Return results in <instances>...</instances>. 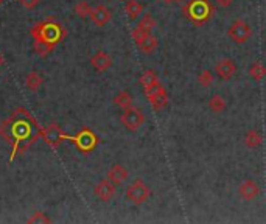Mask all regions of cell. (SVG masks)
Returning a JSON list of instances; mask_svg holds the SVG:
<instances>
[{
  "label": "cell",
  "instance_id": "ac0fdd59",
  "mask_svg": "<svg viewBox=\"0 0 266 224\" xmlns=\"http://www.w3.org/2000/svg\"><path fill=\"white\" fill-rule=\"evenodd\" d=\"M42 84H44V78L40 76V73H37V72H30L25 76V86L31 92H37Z\"/></svg>",
  "mask_w": 266,
  "mask_h": 224
},
{
  "label": "cell",
  "instance_id": "6da1fadb",
  "mask_svg": "<svg viewBox=\"0 0 266 224\" xmlns=\"http://www.w3.org/2000/svg\"><path fill=\"white\" fill-rule=\"evenodd\" d=\"M40 128L36 118L24 108H19L10 114L7 120L0 123V137L11 145L10 162L19 153L28 151L40 139Z\"/></svg>",
  "mask_w": 266,
  "mask_h": 224
},
{
  "label": "cell",
  "instance_id": "4dcf8cb0",
  "mask_svg": "<svg viewBox=\"0 0 266 224\" xmlns=\"http://www.w3.org/2000/svg\"><path fill=\"white\" fill-rule=\"evenodd\" d=\"M2 66H4V55L0 53V67H2Z\"/></svg>",
  "mask_w": 266,
  "mask_h": 224
},
{
  "label": "cell",
  "instance_id": "8992f818",
  "mask_svg": "<svg viewBox=\"0 0 266 224\" xmlns=\"http://www.w3.org/2000/svg\"><path fill=\"white\" fill-rule=\"evenodd\" d=\"M145 120H147L145 114H143V111L137 106H131V108L125 109L123 114H121V117H120L121 125H123L131 132L137 131L143 123H145Z\"/></svg>",
  "mask_w": 266,
  "mask_h": 224
},
{
  "label": "cell",
  "instance_id": "30bf717a",
  "mask_svg": "<svg viewBox=\"0 0 266 224\" xmlns=\"http://www.w3.org/2000/svg\"><path fill=\"white\" fill-rule=\"evenodd\" d=\"M145 94H147L150 103H151V108L154 111H162L168 105V94L162 87V84H157L156 87H153L151 91H148Z\"/></svg>",
  "mask_w": 266,
  "mask_h": 224
},
{
  "label": "cell",
  "instance_id": "4fadbf2b",
  "mask_svg": "<svg viewBox=\"0 0 266 224\" xmlns=\"http://www.w3.org/2000/svg\"><path fill=\"white\" fill-rule=\"evenodd\" d=\"M94 193H95V196L98 199H101L103 202H109L114 198V195H115V186L112 184L111 181L103 179L94 187Z\"/></svg>",
  "mask_w": 266,
  "mask_h": 224
},
{
  "label": "cell",
  "instance_id": "f1b7e54d",
  "mask_svg": "<svg viewBox=\"0 0 266 224\" xmlns=\"http://www.w3.org/2000/svg\"><path fill=\"white\" fill-rule=\"evenodd\" d=\"M19 2V5L20 7H24V8H27V10H33V8H36L42 0H17Z\"/></svg>",
  "mask_w": 266,
  "mask_h": 224
},
{
  "label": "cell",
  "instance_id": "7402d4cb",
  "mask_svg": "<svg viewBox=\"0 0 266 224\" xmlns=\"http://www.w3.org/2000/svg\"><path fill=\"white\" fill-rule=\"evenodd\" d=\"M125 11H126L129 20H136L143 11V5L140 2H137V0H128V2L125 4Z\"/></svg>",
  "mask_w": 266,
  "mask_h": 224
},
{
  "label": "cell",
  "instance_id": "d6986e66",
  "mask_svg": "<svg viewBox=\"0 0 266 224\" xmlns=\"http://www.w3.org/2000/svg\"><path fill=\"white\" fill-rule=\"evenodd\" d=\"M261 142H263V137H261L260 131H257V129H249L246 132V136H244V145L251 150L258 148L261 145Z\"/></svg>",
  "mask_w": 266,
  "mask_h": 224
},
{
  "label": "cell",
  "instance_id": "cb8c5ba5",
  "mask_svg": "<svg viewBox=\"0 0 266 224\" xmlns=\"http://www.w3.org/2000/svg\"><path fill=\"white\" fill-rule=\"evenodd\" d=\"M53 46H50V44H46V42H42V40H34L33 42V50H34V53L37 55V56H40V58H46V56H49L52 52H53Z\"/></svg>",
  "mask_w": 266,
  "mask_h": 224
},
{
  "label": "cell",
  "instance_id": "7c38bea8",
  "mask_svg": "<svg viewBox=\"0 0 266 224\" xmlns=\"http://www.w3.org/2000/svg\"><path fill=\"white\" fill-rule=\"evenodd\" d=\"M91 20L97 25V27H105L111 22V19H112V13L108 7L105 5H98L95 8H92L91 11Z\"/></svg>",
  "mask_w": 266,
  "mask_h": 224
},
{
  "label": "cell",
  "instance_id": "8fae6325",
  "mask_svg": "<svg viewBox=\"0 0 266 224\" xmlns=\"http://www.w3.org/2000/svg\"><path fill=\"white\" fill-rule=\"evenodd\" d=\"M213 70L218 75V78L226 81V79H231V78L235 76V73H237V64L234 63L232 59H219V61H216Z\"/></svg>",
  "mask_w": 266,
  "mask_h": 224
},
{
  "label": "cell",
  "instance_id": "603a6c76",
  "mask_svg": "<svg viewBox=\"0 0 266 224\" xmlns=\"http://www.w3.org/2000/svg\"><path fill=\"white\" fill-rule=\"evenodd\" d=\"M249 76L254 81H261L266 76V67L261 63H258V61H255V63H252L249 67Z\"/></svg>",
  "mask_w": 266,
  "mask_h": 224
},
{
  "label": "cell",
  "instance_id": "d4e9b609",
  "mask_svg": "<svg viewBox=\"0 0 266 224\" xmlns=\"http://www.w3.org/2000/svg\"><path fill=\"white\" fill-rule=\"evenodd\" d=\"M137 30H140V31H145V33H151L154 28H156V20L150 16V14H145L142 17V20L137 24V27H136Z\"/></svg>",
  "mask_w": 266,
  "mask_h": 224
},
{
  "label": "cell",
  "instance_id": "4316f807",
  "mask_svg": "<svg viewBox=\"0 0 266 224\" xmlns=\"http://www.w3.org/2000/svg\"><path fill=\"white\" fill-rule=\"evenodd\" d=\"M213 72L212 70H204V72H201L199 75H198V83L202 86V87H209V86H212V83H213Z\"/></svg>",
  "mask_w": 266,
  "mask_h": 224
},
{
  "label": "cell",
  "instance_id": "ba28073f",
  "mask_svg": "<svg viewBox=\"0 0 266 224\" xmlns=\"http://www.w3.org/2000/svg\"><path fill=\"white\" fill-rule=\"evenodd\" d=\"M40 139H44V142L49 147L58 148L63 142L70 140V136H67L63 129H61V126H58L56 123H52L47 128L40 129Z\"/></svg>",
  "mask_w": 266,
  "mask_h": 224
},
{
  "label": "cell",
  "instance_id": "1f68e13d",
  "mask_svg": "<svg viewBox=\"0 0 266 224\" xmlns=\"http://www.w3.org/2000/svg\"><path fill=\"white\" fill-rule=\"evenodd\" d=\"M173 2H181V0H168V4H173Z\"/></svg>",
  "mask_w": 266,
  "mask_h": 224
},
{
  "label": "cell",
  "instance_id": "7a4b0ae2",
  "mask_svg": "<svg viewBox=\"0 0 266 224\" xmlns=\"http://www.w3.org/2000/svg\"><path fill=\"white\" fill-rule=\"evenodd\" d=\"M30 34L34 40H42V42H46V44L56 47L61 40L67 36V31L56 19L49 17V19L42 20V22L36 24L31 28Z\"/></svg>",
  "mask_w": 266,
  "mask_h": 224
},
{
  "label": "cell",
  "instance_id": "9c48e42d",
  "mask_svg": "<svg viewBox=\"0 0 266 224\" xmlns=\"http://www.w3.org/2000/svg\"><path fill=\"white\" fill-rule=\"evenodd\" d=\"M132 39H134L136 46L139 47V50L142 53H145V55L153 53L157 49V46H159V40H157L156 36H153L151 33L140 31L137 28L132 30Z\"/></svg>",
  "mask_w": 266,
  "mask_h": 224
},
{
  "label": "cell",
  "instance_id": "5b68a950",
  "mask_svg": "<svg viewBox=\"0 0 266 224\" xmlns=\"http://www.w3.org/2000/svg\"><path fill=\"white\" fill-rule=\"evenodd\" d=\"M125 196L129 202H132V204L140 206L151 196V190L142 179H136L132 184H129V187L126 189Z\"/></svg>",
  "mask_w": 266,
  "mask_h": 224
},
{
  "label": "cell",
  "instance_id": "e0dca14e",
  "mask_svg": "<svg viewBox=\"0 0 266 224\" xmlns=\"http://www.w3.org/2000/svg\"><path fill=\"white\" fill-rule=\"evenodd\" d=\"M140 84H142L143 91L148 92V91H151L153 87H156L160 83H159V78L154 73V70H145L140 76Z\"/></svg>",
  "mask_w": 266,
  "mask_h": 224
},
{
  "label": "cell",
  "instance_id": "ffe728a7",
  "mask_svg": "<svg viewBox=\"0 0 266 224\" xmlns=\"http://www.w3.org/2000/svg\"><path fill=\"white\" fill-rule=\"evenodd\" d=\"M114 105L118 106L120 109H128L132 106V95L128 91H120L115 97H114Z\"/></svg>",
  "mask_w": 266,
  "mask_h": 224
},
{
  "label": "cell",
  "instance_id": "52a82bcc",
  "mask_svg": "<svg viewBox=\"0 0 266 224\" xmlns=\"http://www.w3.org/2000/svg\"><path fill=\"white\" fill-rule=\"evenodd\" d=\"M228 36L234 40L235 44H246L252 36V28L246 20L237 19L228 30Z\"/></svg>",
  "mask_w": 266,
  "mask_h": 224
},
{
  "label": "cell",
  "instance_id": "83f0119b",
  "mask_svg": "<svg viewBox=\"0 0 266 224\" xmlns=\"http://www.w3.org/2000/svg\"><path fill=\"white\" fill-rule=\"evenodd\" d=\"M52 219L44 212H34L31 218H28V222H50Z\"/></svg>",
  "mask_w": 266,
  "mask_h": 224
},
{
  "label": "cell",
  "instance_id": "44dd1931",
  "mask_svg": "<svg viewBox=\"0 0 266 224\" xmlns=\"http://www.w3.org/2000/svg\"><path fill=\"white\" fill-rule=\"evenodd\" d=\"M228 108V101L224 100L221 95H213L210 100H209V109L213 112V114H223Z\"/></svg>",
  "mask_w": 266,
  "mask_h": 224
},
{
  "label": "cell",
  "instance_id": "d6a6232c",
  "mask_svg": "<svg viewBox=\"0 0 266 224\" xmlns=\"http://www.w3.org/2000/svg\"><path fill=\"white\" fill-rule=\"evenodd\" d=\"M160 2H167L168 4V0H160Z\"/></svg>",
  "mask_w": 266,
  "mask_h": 224
},
{
  "label": "cell",
  "instance_id": "836d02e7",
  "mask_svg": "<svg viewBox=\"0 0 266 224\" xmlns=\"http://www.w3.org/2000/svg\"><path fill=\"white\" fill-rule=\"evenodd\" d=\"M4 2H5V0H0V5H2V4H4Z\"/></svg>",
  "mask_w": 266,
  "mask_h": 224
},
{
  "label": "cell",
  "instance_id": "f546056e",
  "mask_svg": "<svg viewBox=\"0 0 266 224\" xmlns=\"http://www.w3.org/2000/svg\"><path fill=\"white\" fill-rule=\"evenodd\" d=\"M216 5L221 8H228L232 5V0H216Z\"/></svg>",
  "mask_w": 266,
  "mask_h": 224
},
{
  "label": "cell",
  "instance_id": "2e32d148",
  "mask_svg": "<svg viewBox=\"0 0 266 224\" xmlns=\"http://www.w3.org/2000/svg\"><path fill=\"white\" fill-rule=\"evenodd\" d=\"M128 177H129L128 170H126L123 165H120V164H115L114 167H111V170L108 171V176H106V179L111 181L115 187H118V186L123 184V182H125Z\"/></svg>",
  "mask_w": 266,
  "mask_h": 224
},
{
  "label": "cell",
  "instance_id": "9a60e30c",
  "mask_svg": "<svg viewBox=\"0 0 266 224\" xmlns=\"http://www.w3.org/2000/svg\"><path fill=\"white\" fill-rule=\"evenodd\" d=\"M91 66L97 72H106L112 66V58L105 52V50H98L92 58H91Z\"/></svg>",
  "mask_w": 266,
  "mask_h": 224
},
{
  "label": "cell",
  "instance_id": "5bb4252c",
  "mask_svg": "<svg viewBox=\"0 0 266 224\" xmlns=\"http://www.w3.org/2000/svg\"><path fill=\"white\" fill-rule=\"evenodd\" d=\"M238 195L244 201H252V199H255L260 195V187H258L257 182L248 179V181L241 182V184L238 186Z\"/></svg>",
  "mask_w": 266,
  "mask_h": 224
},
{
  "label": "cell",
  "instance_id": "277c9868",
  "mask_svg": "<svg viewBox=\"0 0 266 224\" xmlns=\"http://www.w3.org/2000/svg\"><path fill=\"white\" fill-rule=\"evenodd\" d=\"M70 142L76 145V148L83 153H92L97 145H98V137L97 134L89 129V128H83L76 136H70Z\"/></svg>",
  "mask_w": 266,
  "mask_h": 224
},
{
  "label": "cell",
  "instance_id": "3957f363",
  "mask_svg": "<svg viewBox=\"0 0 266 224\" xmlns=\"http://www.w3.org/2000/svg\"><path fill=\"white\" fill-rule=\"evenodd\" d=\"M184 14L195 25H202L213 14V7L209 0H190L184 7Z\"/></svg>",
  "mask_w": 266,
  "mask_h": 224
},
{
  "label": "cell",
  "instance_id": "484cf974",
  "mask_svg": "<svg viewBox=\"0 0 266 224\" xmlns=\"http://www.w3.org/2000/svg\"><path fill=\"white\" fill-rule=\"evenodd\" d=\"M91 11H92V8H91V5L86 2V0H81V2H78V4L75 5V13H76V16H79L81 19L89 17V16H91Z\"/></svg>",
  "mask_w": 266,
  "mask_h": 224
}]
</instances>
